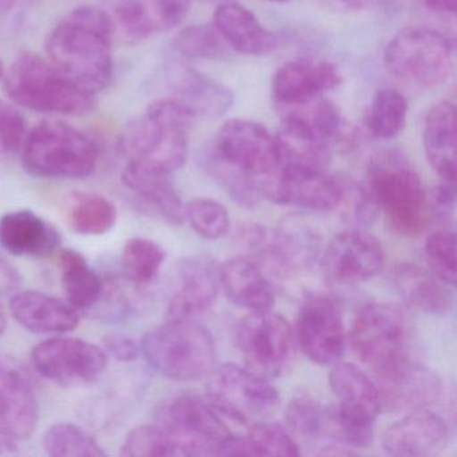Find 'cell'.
Segmentation results:
<instances>
[{"label":"cell","mask_w":457,"mask_h":457,"mask_svg":"<svg viewBox=\"0 0 457 457\" xmlns=\"http://www.w3.org/2000/svg\"><path fill=\"white\" fill-rule=\"evenodd\" d=\"M427 196L432 220L443 221V223L451 220L454 213V203H456L454 184L444 181L441 186L427 192Z\"/></svg>","instance_id":"obj_44"},{"label":"cell","mask_w":457,"mask_h":457,"mask_svg":"<svg viewBox=\"0 0 457 457\" xmlns=\"http://www.w3.org/2000/svg\"><path fill=\"white\" fill-rule=\"evenodd\" d=\"M168 87L173 103L189 117L219 119L234 105L231 89L195 69L173 65L168 69Z\"/></svg>","instance_id":"obj_22"},{"label":"cell","mask_w":457,"mask_h":457,"mask_svg":"<svg viewBox=\"0 0 457 457\" xmlns=\"http://www.w3.org/2000/svg\"><path fill=\"white\" fill-rule=\"evenodd\" d=\"M60 245L57 228L33 211H12L0 216V245L12 255L47 258Z\"/></svg>","instance_id":"obj_25"},{"label":"cell","mask_w":457,"mask_h":457,"mask_svg":"<svg viewBox=\"0 0 457 457\" xmlns=\"http://www.w3.org/2000/svg\"><path fill=\"white\" fill-rule=\"evenodd\" d=\"M205 2H220V4H226V2H232V0H205Z\"/></svg>","instance_id":"obj_53"},{"label":"cell","mask_w":457,"mask_h":457,"mask_svg":"<svg viewBox=\"0 0 457 457\" xmlns=\"http://www.w3.org/2000/svg\"><path fill=\"white\" fill-rule=\"evenodd\" d=\"M328 408L310 395H298L288 403L286 421L288 429L306 438L325 435Z\"/></svg>","instance_id":"obj_41"},{"label":"cell","mask_w":457,"mask_h":457,"mask_svg":"<svg viewBox=\"0 0 457 457\" xmlns=\"http://www.w3.org/2000/svg\"><path fill=\"white\" fill-rule=\"evenodd\" d=\"M122 183L154 207L167 223L180 226L186 221V205L170 183V175L127 162L122 170Z\"/></svg>","instance_id":"obj_31"},{"label":"cell","mask_w":457,"mask_h":457,"mask_svg":"<svg viewBox=\"0 0 457 457\" xmlns=\"http://www.w3.org/2000/svg\"><path fill=\"white\" fill-rule=\"evenodd\" d=\"M339 69L330 61L303 57L285 63L272 79V97L279 105L295 106L322 98L341 85Z\"/></svg>","instance_id":"obj_19"},{"label":"cell","mask_w":457,"mask_h":457,"mask_svg":"<svg viewBox=\"0 0 457 457\" xmlns=\"http://www.w3.org/2000/svg\"><path fill=\"white\" fill-rule=\"evenodd\" d=\"M220 269L208 258H191L179 267V287L168 304V320H197L215 303Z\"/></svg>","instance_id":"obj_24"},{"label":"cell","mask_w":457,"mask_h":457,"mask_svg":"<svg viewBox=\"0 0 457 457\" xmlns=\"http://www.w3.org/2000/svg\"><path fill=\"white\" fill-rule=\"evenodd\" d=\"M122 456H179V446L172 435L160 425H141L128 433L121 446Z\"/></svg>","instance_id":"obj_39"},{"label":"cell","mask_w":457,"mask_h":457,"mask_svg":"<svg viewBox=\"0 0 457 457\" xmlns=\"http://www.w3.org/2000/svg\"><path fill=\"white\" fill-rule=\"evenodd\" d=\"M108 4L114 26L132 41L172 30L189 9V0H108Z\"/></svg>","instance_id":"obj_23"},{"label":"cell","mask_w":457,"mask_h":457,"mask_svg":"<svg viewBox=\"0 0 457 457\" xmlns=\"http://www.w3.org/2000/svg\"><path fill=\"white\" fill-rule=\"evenodd\" d=\"M384 65L398 81L421 87H438L451 76L453 46L432 29H406L390 39Z\"/></svg>","instance_id":"obj_8"},{"label":"cell","mask_w":457,"mask_h":457,"mask_svg":"<svg viewBox=\"0 0 457 457\" xmlns=\"http://www.w3.org/2000/svg\"><path fill=\"white\" fill-rule=\"evenodd\" d=\"M385 263L384 247L374 235L350 229L337 235L322 256L326 279L353 286L373 279Z\"/></svg>","instance_id":"obj_17"},{"label":"cell","mask_w":457,"mask_h":457,"mask_svg":"<svg viewBox=\"0 0 457 457\" xmlns=\"http://www.w3.org/2000/svg\"><path fill=\"white\" fill-rule=\"evenodd\" d=\"M31 361L49 381L62 386H82L100 378L108 366V354L85 339L55 337L36 345Z\"/></svg>","instance_id":"obj_13"},{"label":"cell","mask_w":457,"mask_h":457,"mask_svg":"<svg viewBox=\"0 0 457 457\" xmlns=\"http://www.w3.org/2000/svg\"><path fill=\"white\" fill-rule=\"evenodd\" d=\"M248 456H288L301 454L298 443L288 428L271 421H255L245 436Z\"/></svg>","instance_id":"obj_37"},{"label":"cell","mask_w":457,"mask_h":457,"mask_svg":"<svg viewBox=\"0 0 457 457\" xmlns=\"http://www.w3.org/2000/svg\"><path fill=\"white\" fill-rule=\"evenodd\" d=\"M413 325L397 304L369 303L355 315L349 341L374 373L409 358Z\"/></svg>","instance_id":"obj_7"},{"label":"cell","mask_w":457,"mask_h":457,"mask_svg":"<svg viewBox=\"0 0 457 457\" xmlns=\"http://www.w3.org/2000/svg\"><path fill=\"white\" fill-rule=\"evenodd\" d=\"M294 336L282 315L253 312L237 328V346L245 368L263 378H278L293 358Z\"/></svg>","instance_id":"obj_12"},{"label":"cell","mask_w":457,"mask_h":457,"mask_svg":"<svg viewBox=\"0 0 457 457\" xmlns=\"http://www.w3.org/2000/svg\"><path fill=\"white\" fill-rule=\"evenodd\" d=\"M18 275L4 258H0V291L12 290L17 283Z\"/></svg>","instance_id":"obj_47"},{"label":"cell","mask_w":457,"mask_h":457,"mask_svg":"<svg viewBox=\"0 0 457 457\" xmlns=\"http://www.w3.org/2000/svg\"><path fill=\"white\" fill-rule=\"evenodd\" d=\"M179 54L197 60H223L229 47L216 31L215 26L192 25L184 29L173 41Z\"/></svg>","instance_id":"obj_38"},{"label":"cell","mask_w":457,"mask_h":457,"mask_svg":"<svg viewBox=\"0 0 457 457\" xmlns=\"http://www.w3.org/2000/svg\"><path fill=\"white\" fill-rule=\"evenodd\" d=\"M279 168L267 178L266 199L312 211H331L344 200V186L323 170L298 165Z\"/></svg>","instance_id":"obj_16"},{"label":"cell","mask_w":457,"mask_h":457,"mask_svg":"<svg viewBox=\"0 0 457 457\" xmlns=\"http://www.w3.org/2000/svg\"><path fill=\"white\" fill-rule=\"evenodd\" d=\"M220 285L227 298L248 312L271 310L275 294L258 264L245 256L229 259L220 267Z\"/></svg>","instance_id":"obj_29"},{"label":"cell","mask_w":457,"mask_h":457,"mask_svg":"<svg viewBox=\"0 0 457 457\" xmlns=\"http://www.w3.org/2000/svg\"><path fill=\"white\" fill-rule=\"evenodd\" d=\"M165 259L164 248L146 237H132L122 248L121 264L125 277L138 285L152 282L164 266Z\"/></svg>","instance_id":"obj_35"},{"label":"cell","mask_w":457,"mask_h":457,"mask_svg":"<svg viewBox=\"0 0 457 457\" xmlns=\"http://www.w3.org/2000/svg\"><path fill=\"white\" fill-rule=\"evenodd\" d=\"M184 213L195 232L204 239H221L231 228L228 211L221 203L213 199L200 197L192 200L186 205Z\"/></svg>","instance_id":"obj_40"},{"label":"cell","mask_w":457,"mask_h":457,"mask_svg":"<svg viewBox=\"0 0 457 457\" xmlns=\"http://www.w3.org/2000/svg\"><path fill=\"white\" fill-rule=\"evenodd\" d=\"M39 409L33 384L22 366L0 360V436L20 441L38 425Z\"/></svg>","instance_id":"obj_20"},{"label":"cell","mask_w":457,"mask_h":457,"mask_svg":"<svg viewBox=\"0 0 457 457\" xmlns=\"http://www.w3.org/2000/svg\"><path fill=\"white\" fill-rule=\"evenodd\" d=\"M425 255L430 271L454 287L457 282L456 235L451 229H441L428 237L425 243Z\"/></svg>","instance_id":"obj_42"},{"label":"cell","mask_w":457,"mask_h":457,"mask_svg":"<svg viewBox=\"0 0 457 457\" xmlns=\"http://www.w3.org/2000/svg\"><path fill=\"white\" fill-rule=\"evenodd\" d=\"M4 92L21 108L58 116H81L95 108V95L55 68L49 60L23 54L4 77Z\"/></svg>","instance_id":"obj_3"},{"label":"cell","mask_w":457,"mask_h":457,"mask_svg":"<svg viewBox=\"0 0 457 457\" xmlns=\"http://www.w3.org/2000/svg\"><path fill=\"white\" fill-rule=\"evenodd\" d=\"M422 140L433 170L445 183H456V111L453 104L441 101L428 112Z\"/></svg>","instance_id":"obj_28"},{"label":"cell","mask_w":457,"mask_h":457,"mask_svg":"<svg viewBox=\"0 0 457 457\" xmlns=\"http://www.w3.org/2000/svg\"><path fill=\"white\" fill-rule=\"evenodd\" d=\"M18 453H20V448L17 441L0 436V457L15 456Z\"/></svg>","instance_id":"obj_49"},{"label":"cell","mask_w":457,"mask_h":457,"mask_svg":"<svg viewBox=\"0 0 457 457\" xmlns=\"http://www.w3.org/2000/svg\"><path fill=\"white\" fill-rule=\"evenodd\" d=\"M117 208L111 200L98 194H76L69 210V224L77 234L101 237L117 223Z\"/></svg>","instance_id":"obj_33"},{"label":"cell","mask_w":457,"mask_h":457,"mask_svg":"<svg viewBox=\"0 0 457 457\" xmlns=\"http://www.w3.org/2000/svg\"><path fill=\"white\" fill-rule=\"evenodd\" d=\"M211 154L253 178L264 179L279 170L277 138L259 122L234 119L224 122Z\"/></svg>","instance_id":"obj_14"},{"label":"cell","mask_w":457,"mask_h":457,"mask_svg":"<svg viewBox=\"0 0 457 457\" xmlns=\"http://www.w3.org/2000/svg\"><path fill=\"white\" fill-rule=\"evenodd\" d=\"M23 165L31 175L53 180H82L95 172L97 145L62 121H44L28 133Z\"/></svg>","instance_id":"obj_6"},{"label":"cell","mask_w":457,"mask_h":457,"mask_svg":"<svg viewBox=\"0 0 457 457\" xmlns=\"http://www.w3.org/2000/svg\"><path fill=\"white\" fill-rule=\"evenodd\" d=\"M7 326L6 314H4V306L0 303V336L4 334V328Z\"/></svg>","instance_id":"obj_50"},{"label":"cell","mask_w":457,"mask_h":457,"mask_svg":"<svg viewBox=\"0 0 457 457\" xmlns=\"http://www.w3.org/2000/svg\"><path fill=\"white\" fill-rule=\"evenodd\" d=\"M113 33V21L105 10L79 7L47 36V60L82 89L92 95L103 92L114 79Z\"/></svg>","instance_id":"obj_1"},{"label":"cell","mask_w":457,"mask_h":457,"mask_svg":"<svg viewBox=\"0 0 457 457\" xmlns=\"http://www.w3.org/2000/svg\"><path fill=\"white\" fill-rule=\"evenodd\" d=\"M28 137L25 119L14 106L0 101V154H17Z\"/></svg>","instance_id":"obj_43"},{"label":"cell","mask_w":457,"mask_h":457,"mask_svg":"<svg viewBox=\"0 0 457 457\" xmlns=\"http://www.w3.org/2000/svg\"><path fill=\"white\" fill-rule=\"evenodd\" d=\"M4 62H2V60H0V79H4Z\"/></svg>","instance_id":"obj_52"},{"label":"cell","mask_w":457,"mask_h":457,"mask_svg":"<svg viewBox=\"0 0 457 457\" xmlns=\"http://www.w3.org/2000/svg\"><path fill=\"white\" fill-rule=\"evenodd\" d=\"M149 365L176 381H194L210 374L216 350L210 331L197 320H168L141 341Z\"/></svg>","instance_id":"obj_5"},{"label":"cell","mask_w":457,"mask_h":457,"mask_svg":"<svg viewBox=\"0 0 457 457\" xmlns=\"http://www.w3.org/2000/svg\"><path fill=\"white\" fill-rule=\"evenodd\" d=\"M213 26L227 46L239 54L263 55L277 47V37L262 26L253 12L234 2L220 4Z\"/></svg>","instance_id":"obj_27"},{"label":"cell","mask_w":457,"mask_h":457,"mask_svg":"<svg viewBox=\"0 0 457 457\" xmlns=\"http://www.w3.org/2000/svg\"><path fill=\"white\" fill-rule=\"evenodd\" d=\"M226 417L197 395H178L159 403L154 422L173 436L179 456H210L218 453L221 443L234 435Z\"/></svg>","instance_id":"obj_9"},{"label":"cell","mask_w":457,"mask_h":457,"mask_svg":"<svg viewBox=\"0 0 457 457\" xmlns=\"http://www.w3.org/2000/svg\"><path fill=\"white\" fill-rule=\"evenodd\" d=\"M44 449L53 457H104L106 452L82 428L71 422H57L45 432Z\"/></svg>","instance_id":"obj_36"},{"label":"cell","mask_w":457,"mask_h":457,"mask_svg":"<svg viewBox=\"0 0 457 457\" xmlns=\"http://www.w3.org/2000/svg\"><path fill=\"white\" fill-rule=\"evenodd\" d=\"M368 192L401 237H419L433 221L421 179L397 154L377 157L369 164Z\"/></svg>","instance_id":"obj_4"},{"label":"cell","mask_w":457,"mask_h":457,"mask_svg":"<svg viewBox=\"0 0 457 457\" xmlns=\"http://www.w3.org/2000/svg\"><path fill=\"white\" fill-rule=\"evenodd\" d=\"M10 312L22 328L36 334H65L79 323V312L69 302L41 291L15 294Z\"/></svg>","instance_id":"obj_26"},{"label":"cell","mask_w":457,"mask_h":457,"mask_svg":"<svg viewBox=\"0 0 457 457\" xmlns=\"http://www.w3.org/2000/svg\"><path fill=\"white\" fill-rule=\"evenodd\" d=\"M103 349L108 357L111 355L120 362H133L141 353V347L130 337L117 333L104 337Z\"/></svg>","instance_id":"obj_45"},{"label":"cell","mask_w":457,"mask_h":457,"mask_svg":"<svg viewBox=\"0 0 457 457\" xmlns=\"http://www.w3.org/2000/svg\"><path fill=\"white\" fill-rule=\"evenodd\" d=\"M58 262L61 282L69 303L76 310L95 307L103 298L105 286L85 256L68 248L61 251Z\"/></svg>","instance_id":"obj_32"},{"label":"cell","mask_w":457,"mask_h":457,"mask_svg":"<svg viewBox=\"0 0 457 457\" xmlns=\"http://www.w3.org/2000/svg\"><path fill=\"white\" fill-rule=\"evenodd\" d=\"M326 6L337 12H358L368 4L369 0H320Z\"/></svg>","instance_id":"obj_46"},{"label":"cell","mask_w":457,"mask_h":457,"mask_svg":"<svg viewBox=\"0 0 457 457\" xmlns=\"http://www.w3.org/2000/svg\"><path fill=\"white\" fill-rule=\"evenodd\" d=\"M189 117L170 98L154 101L130 120L120 137L127 162L172 175L188 157Z\"/></svg>","instance_id":"obj_2"},{"label":"cell","mask_w":457,"mask_h":457,"mask_svg":"<svg viewBox=\"0 0 457 457\" xmlns=\"http://www.w3.org/2000/svg\"><path fill=\"white\" fill-rule=\"evenodd\" d=\"M428 9L443 14H454L457 9V0H422Z\"/></svg>","instance_id":"obj_48"},{"label":"cell","mask_w":457,"mask_h":457,"mask_svg":"<svg viewBox=\"0 0 457 457\" xmlns=\"http://www.w3.org/2000/svg\"><path fill=\"white\" fill-rule=\"evenodd\" d=\"M451 437L443 417L419 409L390 424L382 435L385 452L397 457H430L441 453Z\"/></svg>","instance_id":"obj_21"},{"label":"cell","mask_w":457,"mask_h":457,"mask_svg":"<svg viewBox=\"0 0 457 457\" xmlns=\"http://www.w3.org/2000/svg\"><path fill=\"white\" fill-rule=\"evenodd\" d=\"M205 390L210 403L237 424L269 416L280 403L279 393L270 379L237 363L212 369Z\"/></svg>","instance_id":"obj_11"},{"label":"cell","mask_w":457,"mask_h":457,"mask_svg":"<svg viewBox=\"0 0 457 457\" xmlns=\"http://www.w3.org/2000/svg\"><path fill=\"white\" fill-rule=\"evenodd\" d=\"M374 374L381 408L389 413L429 408L443 395V381L438 374L409 358Z\"/></svg>","instance_id":"obj_18"},{"label":"cell","mask_w":457,"mask_h":457,"mask_svg":"<svg viewBox=\"0 0 457 457\" xmlns=\"http://www.w3.org/2000/svg\"><path fill=\"white\" fill-rule=\"evenodd\" d=\"M296 341L309 360L334 365L344 357L347 333L341 307L328 295L307 299L299 312Z\"/></svg>","instance_id":"obj_15"},{"label":"cell","mask_w":457,"mask_h":457,"mask_svg":"<svg viewBox=\"0 0 457 457\" xmlns=\"http://www.w3.org/2000/svg\"><path fill=\"white\" fill-rule=\"evenodd\" d=\"M408 112V101L398 90L381 89L371 101L366 128L378 140H392L405 129Z\"/></svg>","instance_id":"obj_34"},{"label":"cell","mask_w":457,"mask_h":457,"mask_svg":"<svg viewBox=\"0 0 457 457\" xmlns=\"http://www.w3.org/2000/svg\"><path fill=\"white\" fill-rule=\"evenodd\" d=\"M393 285L403 301L419 312L441 315L453 306L452 286L417 264H398L393 271Z\"/></svg>","instance_id":"obj_30"},{"label":"cell","mask_w":457,"mask_h":457,"mask_svg":"<svg viewBox=\"0 0 457 457\" xmlns=\"http://www.w3.org/2000/svg\"><path fill=\"white\" fill-rule=\"evenodd\" d=\"M328 382L337 397L331 420L339 440L350 446L369 445L382 409L376 381L354 363L337 362Z\"/></svg>","instance_id":"obj_10"},{"label":"cell","mask_w":457,"mask_h":457,"mask_svg":"<svg viewBox=\"0 0 457 457\" xmlns=\"http://www.w3.org/2000/svg\"><path fill=\"white\" fill-rule=\"evenodd\" d=\"M267 2H271V4H287L291 0H267Z\"/></svg>","instance_id":"obj_51"}]
</instances>
